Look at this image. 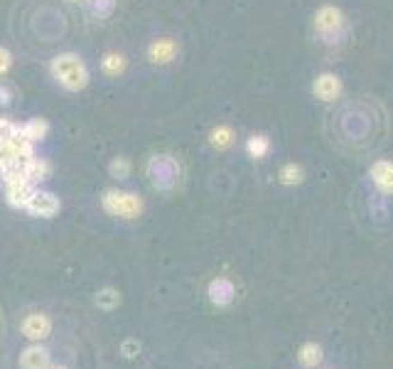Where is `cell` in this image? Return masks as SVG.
I'll use <instances>...</instances> for the list:
<instances>
[{"label":"cell","instance_id":"obj_4","mask_svg":"<svg viewBox=\"0 0 393 369\" xmlns=\"http://www.w3.org/2000/svg\"><path fill=\"white\" fill-rule=\"evenodd\" d=\"M315 33L324 44L340 42L347 35V17L340 8L334 6H322L315 15Z\"/></svg>","mask_w":393,"mask_h":369},{"label":"cell","instance_id":"obj_5","mask_svg":"<svg viewBox=\"0 0 393 369\" xmlns=\"http://www.w3.org/2000/svg\"><path fill=\"white\" fill-rule=\"evenodd\" d=\"M0 182H3V187H6V202L8 205H10L12 209H22V212H25L27 202H30V197L35 195L37 184L30 182L27 175H15V178L0 180Z\"/></svg>","mask_w":393,"mask_h":369},{"label":"cell","instance_id":"obj_7","mask_svg":"<svg viewBox=\"0 0 393 369\" xmlns=\"http://www.w3.org/2000/svg\"><path fill=\"white\" fill-rule=\"evenodd\" d=\"M52 318L44 313H30L25 315V320L20 323L22 337H27L30 342H44L52 335Z\"/></svg>","mask_w":393,"mask_h":369},{"label":"cell","instance_id":"obj_13","mask_svg":"<svg viewBox=\"0 0 393 369\" xmlns=\"http://www.w3.org/2000/svg\"><path fill=\"white\" fill-rule=\"evenodd\" d=\"M125 69H128V57L123 55V52H119V49H108V52H103L101 55V71L106 76H121L125 74Z\"/></svg>","mask_w":393,"mask_h":369},{"label":"cell","instance_id":"obj_27","mask_svg":"<svg viewBox=\"0 0 393 369\" xmlns=\"http://www.w3.org/2000/svg\"><path fill=\"white\" fill-rule=\"evenodd\" d=\"M67 3H87V0H67Z\"/></svg>","mask_w":393,"mask_h":369},{"label":"cell","instance_id":"obj_23","mask_svg":"<svg viewBox=\"0 0 393 369\" xmlns=\"http://www.w3.org/2000/svg\"><path fill=\"white\" fill-rule=\"evenodd\" d=\"M12 65H15V57H12V52L8 47H0V76L8 74V71L12 69Z\"/></svg>","mask_w":393,"mask_h":369},{"label":"cell","instance_id":"obj_22","mask_svg":"<svg viewBox=\"0 0 393 369\" xmlns=\"http://www.w3.org/2000/svg\"><path fill=\"white\" fill-rule=\"evenodd\" d=\"M246 153L251 157H256V160H263L270 153V141L265 136H251L246 141Z\"/></svg>","mask_w":393,"mask_h":369},{"label":"cell","instance_id":"obj_8","mask_svg":"<svg viewBox=\"0 0 393 369\" xmlns=\"http://www.w3.org/2000/svg\"><path fill=\"white\" fill-rule=\"evenodd\" d=\"M207 295H209V303L216 305V308H227V305L234 303L236 298V288H234L232 278H211L209 288H207Z\"/></svg>","mask_w":393,"mask_h":369},{"label":"cell","instance_id":"obj_10","mask_svg":"<svg viewBox=\"0 0 393 369\" xmlns=\"http://www.w3.org/2000/svg\"><path fill=\"white\" fill-rule=\"evenodd\" d=\"M315 96L320 98V101H334V98H340L342 94V79L337 74H332V71H324V74H320L317 79H315V87H313Z\"/></svg>","mask_w":393,"mask_h":369},{"label":"cell","instance_id":"obj_18","mask_svg":"<svg viewBox=\"0 0 393 369\" xmlns=\"http://www.w3.org/2000/svg\"><path fill=\"white\" fill-rule=\"evenodd\" d=\"M116 3H119V0H87L84 6H87L89 15H91L94 20H108V17L116 12Z\"/></svg>","mask_w":393,"mask_h":369},{"label":"cell","instance_id":"obj_1","mask_svg":"<svg viewBox=\"0 0 393 369\" xmlns=\"http://www.w3.org/2000/svg\"><path fill=\"white\" fill-rule=\"evenodd\" d=\"M49 74L64 92H84L91 82V71H89L87 62L81 60L76 52H60L49 62Z\"/></svg>","mask_w":393,"mask_h":369},{"label":"cell","instance_id":"obj_11","mask_svg":"<svg viewBox=\"0 0 393 369\" xmlns=\"http://www.w3.org/2000/svg\"><path fill=\"white\" fill-rule=\"evenodd\" d=\"M52 364L47 347H42V342H33L30 347L22 350L20 354V367L22 369H47Z\"/></svg>","mask_w":393,"mask_h":369},{"label":"cell","instance_id":"obj_20","mask_svg":"<svg viewBox=\"0 0 393 369\" xmlns=\"http://www.w3.org/2000/svg\"><path fill=\"white\" fill-rule=\"evenodd\" d=\"M96 305L101 310H116L121 305V293H119V288H111V286H106V288H101L96 293Z\"/></svg>","mask_w":393,"mask_h":369},{"label":"cell","instance_id":"obj_15","mask_svg":"<svg viewBox=\"0 0 393 369\" xmlns=\"http://www.w3.org/2000/svg\"><path fill=\"white\" fill-rule=\"evenodd\" d=\"M322 359H324V350H322V345H317V342H305V345L297 350V362L307 369L320 367Z\"/></svg>","mask_w":393,"mask_h":369},{"label":"cell","instance_id":"obj_26","mask_svg":"<svg viewBox=\"0 0 393 369\" xmlns=\"http://www.w3.org/2000/svg\"><path fill=\"white\" fill-rule=\"evenodd\" d=\"M47 369H69V367H64V364H49Z\"/></svg>","mask_w":393,"mask_h":369},{"label":"cell","instance_id":"obj_24","mask_svg":"<svg viewBox=\"0 0 393 369\" xmlns=\"http://www.w3.org/2000/svg\"><path fill=\"white\" fill-rule=\"evenodd\" d=\"M138 350H140V345L135 340L123 342V354H125V357H135V354H138Z\"/></svg>","mask_w":393,"mask_h":369},{"label":"cell","instance_id":"obj_16","mask_svg":"<svg viewBox=\"0 0 393 369\" xmlns=\"http://www.w3.org/2000/svg\"><path fill=\"white\" fill-rule=\"evenodd\" d=\"M22 133H25L27 141H33L35 146L42 143L49 136V121L47 119H30L22 123Z\"/></svg>","mask_w":393,"mask_h":369},{"label":"cell","instance_id":"obj_9","mask_svg":"<svg viewBox=\"0 0 393 369\" xmlns=\"http://www.w3.org/2000/svg\"><path fill=\"white\" fill-rule=\"evenodd\" d=\"M177 55H180V44L177 40L173 37L152 40L150 47H148V60H150L152 65H170Z\"/></svg>","mask_w":393,"mask_h":369},{"label":"cell","instance_id":"obj_25","mask_svg":"<svg viewBox=\"0 0 393 369\" xmlns=\"http://www.w3.org/2000/svg\"><path fill=\"white\" fill-rule=\"evenodd\" d=\"M12 101V92L8 87H0V106H10Z\"/></svg>","mask_w":393,"mask_h":369},{"label":"cell","instance_id":"obj_14","mask_svg":"<svg viewBox=\"0 0 393 369\" xmlns=\"http://www.w3.org/2000/svg\"><path fill=\"white\" fill-rule=\"evenodd\" d=\"M25 175L30 182H35L40 187V184L44 182V180H49V175H52V165H49V160H44V157L35 155L27 160L25 165Z\"/></svg>","mask_w":393,"mask_h":369},{"label":"cell","instance_id":"obj_28","mask_svg":"<svg viewBox=\"0 0 393 369\" xmlns=\"http://www.w3.org/2000/svg\"><path fill=\"white\" fill-rule=\"evenodd\" d=\"M315 369H320V367H315Z\"/></svg>","mask_w":393,"mask_h":369},{"label":"cell","instance_id":"obj_19","mask_svg":"<svg viewBox=\"0 0 393 369\" xmlns=\"http://www.w3.org/2000/svg\"><path fill=\"white\" fill-rule=\"evenodd\" d=\"M305 180V170H302L300 163H288L280 168L278 173V182L286 184V187H295V184H302Z\"/></svg>","mask_w":393,"mask_h":369},{"label":"cell","instance_id":"obj_21","mask_svg":"<svg viewBox=\"0 0 393 369\" xmlns=\"http://www.w3.org/2000/svg\"><path fill=\"white\" fill-rule=\"evenodd\" d=\"M130 173H133V163H130V157L119 155L108 163V175H111L114 180H119V182L121 180H128Z\"/></svg>","mask_w":393,"mask_h":369},{"label":"cell","instance_id":"obj_17","mask_svg":"<svg viewBox=\"0 0 393 369\" xmlns=\"http://www.w3.org/2000/svg\"><path fill=\"white\" fill-rule=\"evenodd\" d=\"M209 143H211V148H216V151H227V148H232L234 146V128L227 123L211 128Z\"/></svg>","mask_w":393,"mask_h":369},{"label":"cell","instance_id":"obj_3","mask_svg":"<svg viewBox=\"0 0 393 369\" xmlns=\"http://www.w3.org/2000/svg\"><path fill=\"white\" fill-rule=\"evenodd\" d=\"M101 209L111 217L119 219H138L146 212V200L130 190H119L111 187L101 195Z\"/></svg>","mask_w":393,"mask_h":369},{"label":"cell","instance_id":"obj_2","mask_svg":"<svg viewBox=\"0 0 393 369\" xmlns=\"http://www.w3.org/2000/svg\"><path fill=\"white\" fill-rule=\"evenodd\" d=\"M146 178L152 190L173 192L177 190L180 180H182V165L170 153H157L146 163Z\"/></svg>","mask_w":393,"mask_h":369},{"label":"cell","instance_id":"obj_6","mask_svg":"<svg viewBox=\"0 0 393 369\" xmlns=\"http://www.w3.org/2000/svg\"><path fill=\"white\" fill-rule=\"evenodd\" d=\"M62 209V200L54 192H47V190H35V195L30 197V202H27L25 212L30 214V217H40V219H52L57 217Z\"/></svg>","mask_w":393,"mask_h":369},{"label":"cell","instance_id":"obj_12","mask_svg":"<svg viewBox=\"0 0 393 369\" xmlns=\"http://www.w3.org/2000/svg\"><path fill=\"white\" fill-rule=\"evenodd\" d=\"M369 175H372L378 192L393 195V163L391 160H376V163L369 168Z\"/></svg>","mask_w":393,"mask_h":369}]
</instances>
